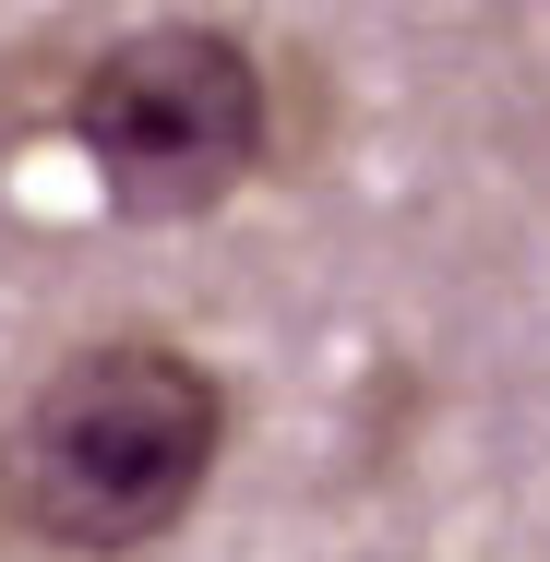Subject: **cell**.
<instances>
[{"mask_svg":"<svg viewBox=\"0 0 550 562\" xmlns=\"http://www.w3.org/2000/svg\"><path fill=\"white\" fill-rule=\"evenodd\" d=\"M227 454V383L168 336H97L72 347L24 419L0 431V515L36 551L120 562L168 539Z\"/></svg>","mask_w":550,"mask_h":562,"instance_id":"6da1fadb","label":"cell"},{"mask_svg":"<svg viewBox=\"0 0 550 562\" xmlns=\"http://www.w3.org/2000/svg\"><path fill=\"white\" fill-rule=\"evenodd\" d=\"M72 144L132 227H192L263 168V60L227 24L109 36L72 85Z\"/></svg>","mask_w":550,"mask_h":562,"instance_id":"7a4b0ae2","label":"cell"}]
</instances>
